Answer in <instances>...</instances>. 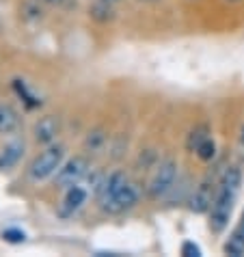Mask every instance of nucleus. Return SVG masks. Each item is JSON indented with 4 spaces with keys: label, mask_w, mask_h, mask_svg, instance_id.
Returning a JSON list of instances; mask_svg holds the SVG:
<instances>
[{
    "label": "nucleus",
    "mask_w": 244,
    "mask_h": 257,
    "mask_svg": "<svg viewBox=\"0 0 244 257\" xmlns=\"http://www.w3.org/2000/svg\"><path fill=\"white\" fill-rule=\"evenodd\" d=\"M20 130V112L9 102H0V137L16 134Z\"/></svg>",
    "instance_id": "nucleus-11"
},
{
    "label": "nucleus",
    "mask_w": 244,
    "mask_h": 257,
    "mask_svg": "<svg viewBox=\"0 0 244 257\" xmlns=\"http://www.w3.org/2000/svg\"><path fill=\"white\" fill-rule=\"evenodd\" d=\"M97 208L104 214H126L134 210L141 201V188L128 180L124 171H112L104 177L102 186L95 192Z\"/></svg>",
    "instance_id": "nucleus-1"
},
{
    "label": "nucleus",
    "mask_w": 244,
    "mask_h": 257,
    "mask_svg": "<svg viewBox=\"0 0 244 257\" xmlns=\"http://www.w3.org/2000/svg\"><path fill=\"white\" fill-rule=\"evenodd\" d=\"M59 132H61V119L56 115H46L41 117L37 123L33 127V137L37 145H52L59 139Z\"/></svg>",
    "instance_id": "nucleus-8"
},
{
    "label": "nucleus",
    "mask_w": 244,
    "mask_h": 257,
    "mask_svg": "<svg viewBox=\"0 0 244 257\" xmlns=\"http://www.w3.org/2000/svg\"><path fill=\"white\" fill-rule=\"evenodd\" d=\"M197 158L203 160V162H212L214 158H216V141H214L212 137H207L201 145L197 147Z\"/></svg>",
    "instance_id": "nucleus-15"
},
{
    "label": "nucleus",
    "mask_w": 244,
    "mask_h": 257,
    "mask_svg": "<svg viewBox=\"0 0 244 257\" xmlns=\"http://www.w3.org/2000/svg\"><path fill=\"white\" fill-rule=\"evenodd\" d=\"M0 238H3L7 244H24L28 235L24 229H20V227H5V229L0 231Z\"/></svg>",
    "instance_id": "nucleus-16"
},
{
    "label": "nucleus",
    "mask_w": 244,
    "mask_h": 257,
    "mask_svg": "<svg viewBox=\"0 0 244 257\" xmlns=\"http://www.w3.org/2000/svg\"><path fill=\"white\" fill-rule=\"evenodd\" d=\"M114 5H108V3H97L95 0V5L89 9V16L93 20H97V22H110V20L114 18V9H112Z\"/></svg>",
    "instance_id": "nucleus-14"
},
{
    "label": "nucleus",
    "mask_w": 244,
    "mask_h": 257,
    "mask_svg": "<svg viewBox=\"0 0 244 257\" xmlns=\"http://www.w3.org/2000/svg\"><path fill=\"white\" fill-rule=\"evenodd\" d=\"M108 143H110L108 132L102 130V127H93V130H89V132H87V137H84L82 147H84V152H87V154L97 156V154L106 152Z\"/></svg>",
    "instance_id": "nucleus-10"
},
{
    "label": "nucleus",
    "mask_w": 244,
    "mask_h": 257,
    "mask_svg": "<svg viewBox=\"0 0 244 257\" xmlns=\"http://www.w3.org/2000/svg\"><path fill=\"white\" fill-rule=\"evenodd\" d=\"M89 199V188L82 186V184H76L71 188H65V195H63L61 203L56 205V216L63 218V220H69L74 218L78 212L84 208Z\"/></svg>",
    "instance_id": "nucleus-7"
},
{
    "label": "nucleus",
    "mask_w": 244,
    "mask_h": 257,
    "mask_svg": "<svg viewBox=\"0 0 244 257\" xmlns=\"http://www.w3.org/2000/svg\"><path fill=\"white\" fill-rule=\"evenodd\" d=\"M233 233L244 242V212H242V218H240V223H238V227H235V231H233Z\"/></svg>",
    "instance_id": "nucleus-18"
},
{
    "label": "nucleus",
    "mask_w": 244,
    "mask_h": 257,
    "mask_svg": "<svg viewBox=\"0 0 244 257\" xmlns=\"http://www.w3.org/2000/svg\"><path fill=\"white\" fill-rule=\"evenodd\" d=\"M13 91H16V95L26 104V108L33 110V108H39L41 106V99L28 89V84L22 80V78H13Z\"/></svg>",
    "instance_id": "nucleus-12"
},
{
    "label": "nucleus",
    "mask_w": 244,
    "mask_h": 257,
    "mask_svg": "<svg viewBox=\"0 0 244 257\" xmlns=\"http://www.w3.org/2000/svg\"><path fill=\"white\" fill-rule=\"evenodd\" d=\"M218 186V177L214 175H205L195 188H192L190 197H188V208L195 214H205L210 212L212 201H214V192Z\"/></svg>",
    "instance_id": "nucleus-6"
},
{
    "label": "nucleus",
    "mask_w": 244,
    "mask_h": 257,
    "mask_svg": "<svg viewBox=\"0 0 244 257\" xmlns=\"http://www.w3.org/2000/svg\"><path fill=\"white\" fill-rule=\"evenodd\" d=\"M89 171H91V160L87 156H74V158L63 162L59 173L54 175V186L65 190L76 186V184H82L84 177L89 175Z\"/></svg>",
    "instance_id": "nucleus-5"
},
{
    "label": "nucleus",
    "mask_w": 244,
    "mask_h": 257,
    "mask_svg": "<svg viewBox=\"0 0 244 257\" xmlns=\"http://www.w3.org/2000/svg\"><path fill=\"white\" fill-rule=\"evenodd\" d=\"M238 143H240V149H242V154H244V125H242V130H240V139H238Z\"/></svg>",
    "instance_id": "nucleus-20"
},
{
    "label": "nucleus",
    "mask_w": 244,
    "mask_h": 257,
    "mask_svg": "<svg viewBox=\"0 0 244 257\" xmlns=\"http://www.w3.org/2000/svg\"><path fill=\"white\" fill-rule=\"evenodd\" d=\"M229 3H238V0H229Z\"/></svg>",
    "instance_id": "nucleus-22"
},
{
    "label": "nucleus",
    "mask_w": 244,
    "mask_h": 257,
    "mask_svg": "<svg viewBox=\"0 0 244 257\" xmlns=\"http://www.w3.org/2000/svg\"><path fill=\"white\" fill-rule=\"evenodd\" d=\"M0 26H3V22H0Z\"/></svg>",
    "instance_id": "nucleus-24"
},
{
    "label": "nucleus",
    "mask_w": 244,
    "mask_h": 257,
    "mask_svg": "<svg viewBox=\"0 0 244 257\" xmlns=\"http://www.w3.org/2000/svg\"><path fill=\"white\" fill-rule=\"evenodd\" d=\"M182 255L184 257H201L203 253H201V246L195 244V242H190V240H186L184 244H182Z\"/></svg>",
    "instance_id": "nucleus-17"
},
{
    "label": "nucleus",
    "mask_w": 244,
    "mask_h": 257,
    "mask_svg": "<svg viewBox=\"0 0 244 257\" xmlns=\"http://www.w3.org/2000/svg\"><path fill=\"white\" fill-rule=\"evenodd\" d=\"M41 5H48V7H61L65 0H39Z\"/></svg>",
    "instance_id": "nucleus-19"
},
{
    "label": "nucleus",
    "mask_w": 244,
    "mask_h": 257,
    "mask_svg": "<svg viewBox=\"0 0 244 257\" xmlns=\"http://www.w3.org/2000/svg\"><path fill=\"white\" fill-rule=\"evenodd\" d=\"M145 3H154V0H145Z\"/></svg>",
    "instance_id": "nucleus-23"
},
{
    "label": "nucleus",
    "mask_w": 244,
    "mask_h": 257,
    "mask_svg": "<svg viewBox=\"0 0 244 257\" xmlns=\"http://www.w3.org/2000/svg\"><path fill=\"white\" fill-rule=\"evenodd\" d=\"M65 162V147L59 145V143H52V145H46L41 152L35 156L33 162L28 164V180L35 184H41L46 180H52V177L59 173V169Z\"/></svg>",
    "instance_id": "nucleus-3"
},
{
    "label": "nucleus",
    "mask_w": 244,
    "mask_h": 257,
    "mask_svg": "<svg viewBox=\"0 0 244 257\" xmlns=\"http://www.w3.org/2000/svg\"><path fill=\"white\" fill-rule=\"evenodd\" d=\"M179 180V164L173 158H162L154 164V173L147 182V197L154 201L169 197V192Z\"/></svg>",
    "instance_id": "nucleus-4"
},
{
    "label": "nucleus",
    "mask_w": 244,
    "mask_h": 257,
    "mask_svg": "<svg viewBox=\"0 0 244 257\" xmlns=\"http://www.w3.org/2000/svg\"><path fill=\"white\" fill-rule=\"evenodd\" d=\"M97 3H108V5H119L121 0H97Z\"/></svg>",
    "instance_id": "nucleus-21"
},
{
    "label": "nucleus",
    "mask_w": 244,
    "mask_h": 257,
    "mask_svg": "<svg viewBox=\"0 0 244 257\" xmlns=\"http://www.w3.org/2000/svg\"><path fill=\"white\" fill-rule=\"evenodd\" d=\"M207 137H210V127H207L205 123H203V125L192 127V130L188 132V139H186V147H188V152L195 154V152H197V147H199Z\"/></svg>",
    "instance_id": "nucleus-13"
},
{
    "label": "nucleus",
    "mask_w": 244,
    "mask_h": 257,
    "mask_svg": "<svg viewBox=\"0 0 244 257\" xmlns=\"http://www.w3.org/2000/svg\"><path fill=\"white\" fill-rule=\"evenodd\" d=\"M26 152V143L24 141H11L0 149V171H11L13 167H18V162L24 158Z\"/></svg>",
    "instance_id": "nucleus-9"
},
{
    "label": "nucleus",
    "mask_w": 244,
    "mask_h": 257,
    "mask_svg": "<svg viewBox=\"0 0 244 257\" xmlns=\"http://www.w3.org/2000/svg\"><path fill=\"white\" fill-rule=\"evenodd\" d=\"M240 188H242V169L235 167V164L227 167L218 175V186H216V192H214V201L210 212H207L212 233H222L227 229L233 205L238 201Z\"/></svg>",
    "instance_id": "nucleus-2"
}]
</instances>
